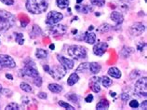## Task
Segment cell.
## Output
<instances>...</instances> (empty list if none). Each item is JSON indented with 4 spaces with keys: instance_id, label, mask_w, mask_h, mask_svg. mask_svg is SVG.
I'll return each mask as SVG.
<instances>
[{
    "instance_id": "44",
    "label": "cell",
    "mask_w": 147,
    "mask_h": 110,
    "mask_svg": "<svg viewBox=\"0 0 147 110\" xmlns=\"http://www.w3.org/2000/svg\"><path fill=\"white\" fill-rule=\"evenodd\" d=\"M6 77H7V78H9V80H12V79H13L12 75H10V74H6Z\"/></svg>"
},
{
    "instance_id": "23",
    "label": "cell",
    "mask_w": 147,
    "mask_h": 110,
    "mask_svg": "<svg viewBox=\"0 0 147 110\" xmlns=\"http://www.w3.org/2000/svg\"><path fill=\"white\" fill-rule=\"evenodd\" d=\"M96 108L99 110L108 109L109 108V102H108L106 99H102L97 105H96Z\"/></svg>"
},
{
    "instance_id": "37",
    "label": "cell",
    "mask_w": 147,
    "mask_h": 110,
    "mask_svg": "<svg viewBox=\"0 0 147 110\" xmlns=\"http://www.w3.org/2000/svg\"><path fill=\"white\" fill-rule=\"evenodd\" d=\"M129 93H122L121 94V100L123 102H127L129 100Z\"/></svg>"
},
{
    "instance_id": "42",
    "label": "cell",
    "mask_w": 147,
    "mask_h": 110,
    "mask_svg": "<svg viewBox=\"0 0 147 110\" xmlns=\"http://www.w3.org/2000/svg\"><path fill=\"white\" fill-rule=\"evenodd\" d=\"M141 108L144 109V110H146L147 109V101H144L141 104Z\"/></svg>"
},
{
    "instance_id": "45",
    "label": "cell",
    "mask_w": 147,
    "mask_h": 110,
    "mask_svg": "<svg viewBox=\"0 0 147 110\" xmlns=\"http://www.w3.org/2000/svg\"><path fill=\"white\" fill-rule=\"evenodd\" d=\"M144 46H145V44H144V46L141 45V44H139V45H138V50H140V52H142V50H144L142 49H144Z\"/></svg>"
},
{
    "instance_id": "13",
    "label": "cell",
    "mask_w": 147,
    "mask_h": 110,
    "mask_svg": "<svg viewBox=\"0 0 147 110\" xmlns=\"http://www.w3.org/2000/svg\"><path fill=\"white\" fill-rule=\"evenodd\" d=\"M100 77H93L90 78V87L95 93H98L100 92Z\"/></svg>"
},
{
    "instance_id": "27",
    "label": "cell",
    "mask_w": 147,
    "mask_h": 110,
    "mask_svg": "<svg viewBox=\"0 0 147 110\" xmlns=\"http://www.w3.org/2000/svg\"><path fill=\"white\" fill-rule=\"evenodd\" d=\"M100 83L102 84L103 87H105V88H109L110 86L112 85V83H113V81H112V79H110L108 77H100Z\"/></svg>"
},
{
    "instance_id": "38",
    "label": "cell",
    "mask_w": 147,
    "mask_h": 110,
    "mask_svg": "<svg viewBox=\"0 0 147 110\" xmlns=\"http://www.w3.org/2000/svg\"><path fill=\"white\" fill-rule=\"evenodd\" d=\"M0 1L7 6H12L14 4V0H0Z\"/></svg>"
},
{
    "instance_id": "15",
    "label": "cell",
    "mask_w": 147,
    "mask_h": 110,
    "mask_svg": "<svg viewBox=\"0 0 147 110\" xmlns=\"http://www.w3.org/2000/svg\"><path fill=\"white\" fill-rule=\"evenodd\" d=\"M110 18L111 20L113 21L115 24H121V23L123 22L124 21V17H123V15L120 13V12H118V11H113L111 14H110Z\"/></svg>"
},
{
    "instance_id": "17",
    "label": "cell",
    "mask_w": 147,
    "mask_h": 110,
    "mask_svg": "<svg viewBox=\"0 0 147 110\" xmlns=\"http://www.w3.org/2000/svg\"><path fill=\"white\" fill-rule=\"evenodd\" d=\"M100 69H102V66H100V65L98 64V62H93L88 64V70H90L91 74H93V75L98 74L100 73Z\"/></svg>"
},
{
    "instance_id": "11",
    "label": "cell",
    "mask_w": 147,
    "mask_h": 110,
    "mask_svg": "<svg viewBox=\"0 0 147 110\" xmlns=\"http://www.w3.org/2000/svg\"><path fill=\"white\" fill-rule=\"evenodd\" d=\"M108 48L107 43L105 42H98L96 43L93 47V53L95 55H97L99 57H102V55L105 53L106 49Z\"/></svg>"
},
{
    "instance_id": "21",
    "label": "cell",
    "mask_w": 147,
    "mask_h": 110,
    "mask_svg": "<svg viewBox=\"0 0 147 110\" xmlns=\"http://www.w3.org/2000/svg\"><path fill=\"white\" fill-rule=\"evenodd\" d=\"M49 90L53 93H60L63 92V87L57 83H50L49 84Z\"/></svg>"
},
{
    "instance_id": "9",
    "label": "cell",
    "mask_w": 147,
    "mask_h": 110,
    "mask_svg": "<svg viewBox=\"0 0 147 110\" xmlns=\"http://www.w3.org/2000/svg\"><path fill=\"white\" fill-rule=\"evenodd\" d=\"M49 34L53 37H60V36H63V35L66 33L67 31V27L63 25V24H53L51 27L49 28Z\"/></svg>"
},
{
    "instance_id": "31",
    "label": "cell",
    "mask_w": 147,
    "mask_h": 110,
    "mask_svg": "<svg viewBox=\"0 0 147 110\" xmlns=\"http://www.w3.org/2000/svg\"><path fill=\"white\" fill-rule=\"evenodd\" d=\"M87 70H88V62H84V64H81L76 69V72H80V73H84L86 72Z\"/></svg>"
},
{
    "instance_id": "46",
    "label": "cell",
    "mask_w": 147,
    "mask_h": 110,
    "mask_svg": "<svg viewBox=\"0 0 147 110\" xmlns=\"http://www.w3.org/2000/svg\"><path fill=\"white\" fill-rule=\"evenodd\" d=\"M110 95L112 97H115V92H110Z\"/></svg>"
},
{
    "instance_id": "22",
    "label": "cell",
    "mask_w": 147,
    "mask_h": 110,
    "mask_svg": "<svg viewBox=\"0 0 147 110\" xmlns=\"http://www.w3.org/2000/svg\"><path fill=\"white\" fill-rule=\"evenodd\" d=\"M79 80V77L77 73H73L70 75V77H68V80H67V84L69 86H74L76 83H77Z\"/></svg>"
},
{
    "instance_id": "34",
    "label": "cell",
    "mask_w": 147,
    "mask_h": 110,
    "mask_svg": "<svg viewBox=\"0 0 147 110\" xmlns=\"http://www.w3.org/2000/svg\"><path fill=\"white\" fill-rule=\"evenodd\" d=\"M65 97H66L69 101L73 102V103H77V101H78V98H77V96L74 93L67 94V95H65Z\"/></svg>"
},
{
    "instance_id": "5",
    "label": "cell",
    "mask_w": 147,
    "mask_h": 110,
    "mask_svg": "<svg viewBox=\"0 0 147 110\" xmlns=\"http://www.w3.org/2000/svg\"><path fill=\"white\" fill-rule=\"evenodd\" d=\"M147 78L146 77H141L140 79H138L135 83L134 87V93L138 95L139 97H147Z\"/></svg>"
},
{
    "instance_id": "48",
    "label": "cell",
    "mask_w": 147,
    "mask_h": 110,
    "mask_svg": "<svg viewBox=\"0 0 147 110\" xmlns=\"http://www.w3.org/2000/svg\"><path fill=\"white\" fill-rule=\"evenodd\" d=\"M82 1H83V0H76V3H77V4H80Z\"/></svg>"
},
{
    "instance_id": "24",
    "label": "cell",
    "mask_w": 147,
    "mask_h": 110,
    "mask_svg": "<svg viewBox=\"0 0 147 110\" xmlns=\"http://www.w3.org/2000/svg\"><path fill=\"white\" fill-rule=\"evenodd\" d=\"M48 55H49L48 52L43 49H37L36 52V57L37 59H46L48 57Z\"/></svg>"
},
{
    "instance_id": "29",
    "label": "cell",
    "mask_w": 147,
    "mask_h": 110,
    "mask_svg": "<svg viewBox=\"0 0 147 110\" xmlns=\"http://www.w3.org/2000/svg\"><path fill=\"white\" fill-rule=\"evenodd\" d=\"M15 40H16V42H18L19 45H24V35L22 33H15Z\"/></svg>"
},
{
    "instance_id": "4",
    "label": "cell",
    "mask_w": 147,
    "mask_h": 110,
    "mask_svg": "<svg viewBox=\"0 0 147 110\" xmlns=\"http://www.w3.org/2000/svg\"><path fill=\"white\" fill-rule=\"evenodd\" d=\"M21 73L22 76L29 77H36L39 76V72L36 67L34 62L31 60H28L25 62V65L24 66V68L21 70Z\"/></svg>"
},
{
    "instance_id": "18",
    "label": "cell",
    "mask_w": 147,
    "mask_h": 110,
    "mask_svg": "<svg viewBox=\"0 0 147 110\" xmlns=\"http://www.w3.org/2000/svg\"><path fill=\"white\" fill-rule=\"evenodd\" d=\"M134 49L133 48H131V47H123L122 50H120V55L123 57V58H129L131 54H132L134 52Z\"/></svg>"
},
{
    "instance_id": "20",
    "label": "cell",
    "mask_w": 147,
    "mask_h": 110,
    "mask_svg": "<svg viewBox=\"0 0 147 110\" xmlns=\"http://www.w3.org/2000/svg\"><path fill=\"white\" fill-rule=\"evenodd\" d=\"M42 35V30L39 26H37L36 24H34L33 26V29L30 33V37L32 38H36L38 37H40Z\"/></svg>"
},
{
    "instance_id": "16",
    "label": "cell",
    "mask_w": 147,
    "mask_h": 110,
    "mask_svg": "<svg viewBox=\"0 0 147 110\" xmlns=\"http://www.w3.org/2000/svg\"><path fill=\"white\" fill-rule=\"evenodd\" d=\"M75 9L80 13H84V14H88L90 13V11L93 10V7L90 5H77L75 7Z\"/></svg>"
},
{
    "instance_id": "47",
    "label": "cell",
    "mask_w": 147,
    "mask_h": 110,
    "mask_svg": "<svg viewBox=\"0 0 147 110\" xmlns=\"http://www.w3.org/2000/svg\"><path fill=\"white\" fill-rule=\"evenodd\" d=\"M2 91H3V87H2V85L0 84V93H2Z\"/></svg>"
},
{
    "instance_id": "8",
    "label": "cell",
    "mask_w": 147,
    "mask_h": 110,
    "mask_svg": "<svg viewBox=\"0 0 147 110\" xmlns=\"http://www.w3.org/2000/svg\"><path fill=\"white\" fill-rule=\"evenodd\" d=\"M16 66L15 61L9 55L0 54V67L1 68H14Z\"/></svg>"
},
{
    "instance_id": "43",
    "label": "cell",
    "mask_w": 147,
    "mask_h": 110,
    "mask_svg": "<svg viewBox=\"0 0 147 110\" xmlns=\"http://www.w3.org/2000/svg\"><path fill=\"white\" fill-rule=\"evenodd\" d=\"M43 68L45 70V72H49V65H43Z\"/></svg>"
},
{
    "instance_id": "1",
    "label": "cell",
    "mask_w": 147,
    "mask_h": 110,
    "mask_svg": "<svg viewBox=\"0 0 147 110\" xmlns=\"http://www.w3.org/2000/svg\"><path fill=\"white\" fill-rule=\"evenodd\" d=\"M49 7L48 0H27L26 9L33 14H41L47 11Z\"/></svg>"
},
{
    "instance_id": "36",
    "label": "cell",
    "mask_w": 147,
    "mask_h": 110,
    "mask_svg": "<svg viewBox=\"0 0 147 110\" xmlns=\"http://www.w3.org/2000/svg\"><path fill=\"white\" fill-rule=\"evenodd\" d=\"M139 105H139V102L137 100H131L129 102V107L131 108H138Z\"/></svg>"
},
{
    "instance_id": "35",
    "label": "cell",
    "mask_w": 147,
    "mask_h": 110,
    "mask_svg": "<svg viewBox=\"0 0 147 110\" xmlns=\"http://www.w3.org/2000/svg\"><path fill=\"white\" fill-rule=\"evenodd\" d=\"M42 78L38 76V77H34V85L36 86V87H41V85H42Z\"/></svg>"
},
{
    "instance_id": "2",
    "label": "cell",
    "mask_w": 147,
    "mask_h": 110,
    "mask_svg": "<svg viewBox=\"0 0 147 110\" xmlns=\"http://www.w3.org/2000/svg\"><path fill=\"white\" fill-rule=\"evenodd\" d=\"M16 23V18L9 11L0 10V32L12 28Z\"/></svg>"
},
{
    "instance_id": "49",
    "label": "cell",
    "mask_w": 147,
    "mask_h": 110,
    "mask_svg": "<svg viewBox=\"0 0 147 110\" xmlns=\"http://www.w3.org/2000/svg\"><path fill=\"white\" fill-rule=\"evenodd\" d=\"M49 48H50V49H52V50H53L54 48H55V47H54V45H50V46H49Z\"/></svg>"
},
{
    "instance_id": "28",
    "label": "cell",
    "mask_w": 147,
    "mask_h": 110,
    "mask_svg": "<svg viewBox=\"0 0 147 110\" xmlns=\"http://www.w3.org/2000/svg\"><path fill=\"white\" fill-rule=\"evenodd\" d=\"M20 88L25 92H33V88L31 87L28 83H26V82H22L20 84Z\"/></svg>"
},
{
    "instance_id": "25",
    "label": "cell",
    "mask_w": 147,
    "mask_h": 110,
    "mask_svg": "<svg viewBox=\"0 0 147 110\" xmlns=\"http://www.w3.org/2000/svg\"><path fill=\"white\" fill-rule=\"evenodd\" d=\"M112 29H113V26L112 25L108 24V23H102V24L97 29V31L99 33H106V32H109Z\"/></svg>"
},
{
    "instance_id": "14",
    "label": "cell",
    "mask_w": 147,
    "mask_h": 110,
    "mask_svg": "<svg viewBox=\"0 0 147 110\" xmlns=\"http://www.w3.org/2000/svg\"><path fill=\"white\" fill-rule=\"evenodd\" d=\"M82 39L85 42H87L88 44H94L96 42V35L94 33L88 31V32L84 33V35L82 36Z\"/></svg>"
},
{
    "instance_id": "3",
    "label": "cell",
    "mask_w": 147,
    "mask_h": 110,
    "mask_svg": "<svg viewBox=\"0 0 147 110\" xmlns=\"http://www.w3.org/2000/svg\"><path fill=\"white\" fill-rule=\"evenodd\" d=\"M67 53L76 60H82L87 58V49L79 45H72L68 47Z\"/></svg>"
},
{
    "instance_id": "7",
    "label": "cell",
    "mask_w": 147,
    "mask_h": 110,
    "mask_svg": "<svg viewBox=\"0 0 147 110\" xmlns=\"http://www.w3.org/2000/svg\"><path fill=\"white\" fill-rule=\"evenodd\" d=\"M63 19V13L58 12V11H50L47 15V20H46V23L49 25H53L59 23L61 20Z\"/></svg>"
},
{
    "instance_id": "41",
    "label": "cell",
    "mask_w": 147,
    "mask_h": 110,
    "mask_svg": "<svg viewBox=\"0 0 147 110\" xmlns=\"http://www.w3.org/2000/svg\"><path fill=\"white\" fill-rule=\"evenodd\" d=\"M93 95H92V94H88V95L85 98V101L87 102V103H90V102H92L93 101Z\"/></svg>"
},
{
    "instance_id": "6",
    "label": "cell",
    "mask_w": 147,
    "mask_h": 110,
    "mask_svg": "<svg viewBox=\"0 0 147 110\" xmlns=\"http://www.w3.org/2000/svg\"><path fill=\"white\" fill-rule=\"evenodd\" d=\"M66 72H67V69L65 68L63 65H58L53 66V67H49L48 74H49L54 79L61 80V78L66 75Z\"/></svg>"
},
{
    "instance_id": "33",
    "label": "cell",
    "mask_w": 147,
    "mask_h": 110,
    "mask_svg": "<svg viewBox=\"0 0 147 110\" xmlns=\"http://www.w3.org/2000/svg\"><path fill=\"white\" fill-rule=\"evenodd\" d=\"M90 3L96 7H102L105 5V0H90Z\"/></svg>"
},
{
    "instance_id": "26",
    "label": "cell",
    "mask_w": 147,
    "mask_h": 110,
    "mask_svg": "<svg viewBox=\"0 0 147 110\" xmlns=\"http://www.w3.org/2000/svg\"><path fill=\"white\" fill-rule=\"evenodd\" d=\"M56 4L59 9L61 10H64V9H67L69 7V0H56Z\"/></svg>"
},
{
    "instance_id": "19",
    "label": "cell",
    "mask_w": 147,
    "mask_h": 110,
    "mask_svg": "<svg viewBox=\"0 0 147 110\" xmlns=\"http://www.w3.org/2000/svg\"><path fill=\"white\" fill-rule=\"evenodd\" d=\"M108 75H109L110 77H114V78H120L121 77V72L120 70H119L117 67H110L108 69Z\"/></svg>"
},
{
    "instance_id": "30",
    "label": "cell",
    "mask_w": 147,
    "mask_h": 110,
    "mask_svg": "<svg viewBox=\"0 0 147 110\" xmlns=\"http://www.w3.org/2000/svg\"><path fill=\"white\" fill-rule=\"evenodd\" d=\"M22 107L16 103H10L6 107V110H21Z\"/></svg>"
},
{
    "instance_id": "10",
    "label": "cell",
    "mask_w": 147,
    "mask_h": 110,
    "mask_svg": "<svg viewBox=\"0 0 147 110\" xmlns=\"http://www.w3.org/2000/svg\"><path fill=\"white\" fill-rule=\"evenodd\" d=\"M145 31V26L142 22H135L129 27V33L133 37H139Z\"/></svg>"
},
{
    "instance_id": "39",
    "label": "cell",
    "mask_w": 147,
    "mask_h": 110,
    "mask_svg": "<svg viewBox=\"0 0 147 110\" xmlns=\"http://www.w3.org/2000/svg\"><path fill=\"white\" fill-rule=\"evenodd\" d=\"M2 93H3V94H5L6 96L10 97V96H11V94H12V92H11L10 90H9V89H3Z\"/></svg>"
},
{
    "instance_id": "32",
    "label": "cell",
    "mask_w": 147,
    "mask_h": 110,
    "mask_svg": "<svg viewBox=\"0 0 147 110\" xmlns=\"http://www.w3.org/2000/svg\"><path fill=\"white\" fill-rule=\"evenodd\" d=\"M58 105H59L60 107L65 108V109H69V110H74V109H75V107H74L73 105H71L70 104H68V103H66V102H63V101L58 102Z\"/></svg>"
},
{
    "instance_id": "12",
    "label": "cell",
    "mask_w": 147,
    "mask_h": 110,
    "mask_svg": "<svg viewBox=\"0 0 147 110\" xmlns=\"http://www.w3.org/2000/svg\"><path fill=\"white\" fill-rule=\"evenodd\" d=\"M57 60L59 61L60 64L61 65H63L66 69H73L74 68V65H75V62H74V60H71V59L63 57V56H61V55H59V54L57 55Z\"/></svg>"
},
{
    "instance_id": "40",
    "label": "cell",
    "mask_w": 147,
    "mask_h": 110,
    "mask_svg": "<svg viewBox=\"0 0 147 110\" xmlns=\"http://www.w3.org/2000/svg\"><path fill=\"white\" fill-rule=\"evenodd\" d=\"M37 96H38V98H40V99H47V97H48L47 93H46V92H41L38 93V94H37Z\"/></svg>"
}]
</instances>
